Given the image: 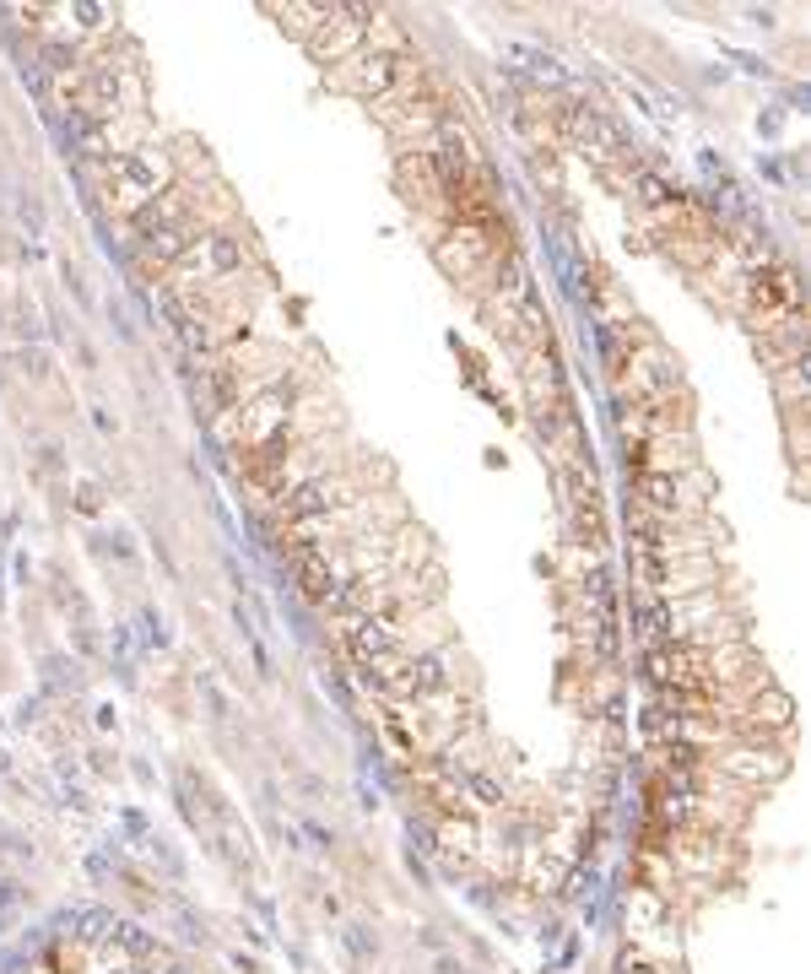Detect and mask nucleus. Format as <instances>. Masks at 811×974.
<instances>
[{
	"label": "nucleus",
	"instance_id": "f03ea898",
	"mask_svg": "<svg viewBox=\"0 0 811 974\" xmlns=\"http://www.w3.org/2000/svg\"><path fill=\"white\" fill-rule=\"evenodd\" d=\"M98 185H103V195H109L114 211L135 217L146 200H157V195L168 190V185H179V179H174V157L152 141V146L130 152V157H120V163H109V168L98 174Z\"/></svg>",
	"mask_w": 811,
	"mask_h": 974
},
{
	"label": "nucleus",
	"instance_id": "4468645a",
	"mask_svg": "<svg viewBox=\"0 0 811 974\" xmlns=\"http://www.w3.org/2000/svg\"><path fill=\"white\" fill-rule=\"evenodd\" d=\"M271 11H276V17H282V28H293L298 39H309L314 28L330 17V6H271Z\"/></svg>",
	"mask_w": 811,
	"mask_h": 974
},
{
	"label": "nucleus",
	"instance_id": "0eeeda50",
	"mask_svg": "<svg viewBox=\"0 0 811 974\" xmlns=\"http://www.w3.org/2000/svg\"><path fill=\"white\" fill-rule=\"evenodd\" d=\"M200 233H206V217H200V211H189L185 222H174V228H163V233H152V239L130 244V250H135V265H141L146 276H157V271L168 276V271H174V265H179V260L200 244Z\"/></svg>",
	"mask_w": 811,
	"mask_h": 974
},
{
	"label": "nucleus",
	"instance_id": "39448f33",
	"mask_svg": "<svg viewBox=\"0 0 811 974\" xmlns=\"http://www.w3.org/2000/svg\"><path fill=\"white\" fill-rule=\"evenodd\" d=\"M336 466V445H330V434H319V439H304V445H293V450L282 455L265 477H254L260 488H265V499L276 504V499H287L293 488H304L314 477H325Z\"/></svg>",
	"mask_w": 811,
	"mask_h": 974
},
{
	"label": "nucleus",
	"instance_id": "6e6552de",
	"mask_svg": "<svg viewBox=\"0 0 811 974\" xmlns=\"http://www.w3.org/2000/svg\"><path fill=\"white\" fill-rule=\"evenodd\" d=\"M438 265L449 271V276H471L476 271V260L493 255V239L476 228V222H454L449 233H438Z\"/></svg>",
	"mask_w": 811,
	"mask_h": 974
},
{
	"label": "nucleus",
	"instance_id": "7ed1b4c3",
	"mask_svg": "<svg viewBox=\"0 0 811 974\" xmlns=\"http://www.w3.org/2000/svg\"><path fill=\"white\" fill-rule=\"evenodd\" d=\"M406 76H412V61H395V55H379V50H358L341 65H330V87H341L363 103L390 98L395 87H406Z\"/></svg>",
	"mask_w": 811,
	"mask_h": 974
},
{
	"label": "nucleus",
	"instance_id": "f8f14e48",
	"mask_svg": "<svg viewBox=\"0 0 811 974\" xmlns=\"http://www.w3.org/2000/svg\"><path fill=\"white\" fill-rule=\"evenodd\" d=\"M293 574H298V590L309 601H325L336 590V574H330V552H293Z\"/></svg>",
	"mask_w": 811,
	"mask_h": 974
},
{
	"label": "nucleus",
	"instance_id": "423d86ee",
	"mask_svg": "<svg viewBox=\"0 0 811 974\" xmlns=\"http://www.w3.org/2000/svg\"><path fill=\"white\" fill-rule=\"evenodd\" d=\"M369 17H374L369 6H330V17L304 39L309 55L319 65H341L347 55H358V50H363V33H369Z\"/></svg>",
	"mask_w": 811,
	"mask_h": 974
},
{
	"label": "nucleus",
	"instance_id": "2eb2a0df",
	"mask_svg": "<svg viewBox=\"0 0 811 974\" xmlns=\"http://www.w3.org/2000/svg\"><path fill=\"white\" fill-rule=\"evenodd\" d=\"M103 974H135V970H130V959H114V964H109Z\"/></svg>",
	"mask_w": 811,
	"mask_h": 974
},
{
	"label": "nucleus",
	"instance_id": "f257e3e1",
	"mask_svg": "<svg viewBox=\"0 0 811 974\" xmlns=\"http://www.w3.org/2000/svg\"><path fill=\"white\" fill-rule=\"evenodd\" d=\"M244 260H250V244H244L239 233H228V228H206L200 244L168 271L163 293L189 298V293H206V287H217V282H233V276L244 271Z\"/></svg>",
	"mask_w": 811,
	"mask_h": 974
},
{
	"label": "nucleus",
	"instance_id": "1a4fd4ad",
	"mask_svg": "<svg viewBox=\"0 0 811 974\" xmlns=\"http://www.w3.org/2000/svg\"><path fill=\"white\" fill-rule=\"evenodd\" d=\"M189 211H195V195H189V185H168L157 200H146V206L130 217V244H141V239H152V233H163V228L185 222Z\"/></svg>",
	"mask_w": 811,
	"mask_h": 974
},
{
	"label": "nucleus",
	"instance_id": "9b49d317",
	"mask_svg": "<svg viewBox=\"0 0 811 974\" xmlns=\"http://www.w3.org/2000/svg\"><path fill=\"white\" fill-rule=\"evenodd\" d=\"M747 720L757 731H790V720H796V704L779 693V688H757L747 704Z\"/></svg>",
	"mask_w": 811,
	"mask_h": 974
},
{
	"label": "nucleus",
	"instance_id": "9d476101",
	"mask_svg": "<svg viewBox=\"0 0 811 974\" xmlns=\"http://www.w3.org/2000/svg\"><path fill=\"white\" fill-rule=\"evenodd\" d=\"M633 634H638V645H644V649L677 645V639H671V617H666V601H660V595H644V601L633 606Z\"/></svg>",
	"mask_w": 811,
	"mask_h": 974
},
{
	"label": "nucleus",
	"instance_id": "ddd939ff",
	"mask_svg": "<svg viewBox=\"0 0 811 974\" xmlns=\"http://www.w3.org/2000/svg\"><path fill=\"white\" fill-rule=\"evenodd\" d=\"M65 920H70V931H76L81 942H92V948H98V942H114V926H120L109 909H70Z\"/></svg>",
	"mask_w": 811,
	"mask_h": 974
},
{
	"label": "nucleus",
	"instance_id": "20e7f679",
	"mask_svg": "<svg viewBox=\"0 0 811 974\" xmlns=\"http://www.w3.org/2000/svg\"><path fill=\"white\" fill-rule=\"evenodd\" d=\"M363 499V482L358 477H347V471H325V477H314L304 488H293L287 499H276L271 510L282 525H298V519H319L330 515V510H347V504H358Z\"/></svg>",
	"mask_w": 811,
	"mask_h": 974
}]
</instances>
